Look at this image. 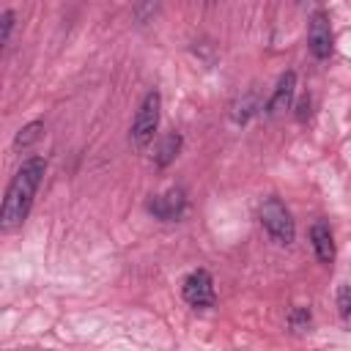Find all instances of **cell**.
Listing matches in <instances>:
<instances>
[{"mask_svg":"<svg viewBox=\"0 0 351 351\" xmlns=\"http://www.w3.org/2000/svg\"><path fill=\"white\" fill-rule=\"evenodd\" d=\"M178 151H181V134L170 132V134H165V137L159 140L156 154H154V162H156L159 167H165V165H170V162L178 156Z\"/></svg>","mask_w":351,"mask_h":351,"instance_id":"cell-9","label":"cell"},{"mask_svg":"<svg viewBox=\"0 0 351 351\" xmlns=\"http://www.w3.org/2000/svg\"><path fill=\"white\" fill-rule=\"evenodd\" d=\"M310 241H313V250H315L321 263H332L335 261V239H332V230H329L326 222H315L310 228Z\"/></svg>","mask_w":351,"mask_h":351,"instance_id":"cell-7","label":"cell"},{"mask_svg":"<svg viewBox=\"0 0 351 351\" xmlns=\"http://www.w3.org/2000/svg\"><path fill=\"white\" fill-rule=\"evenodd\" d=\"M261 225H263V230L269 233V239L277 241V244H291L293 236H296L291 211H288L277 197H269V200L261 206Z\"/></svg>","mask_w":351,"mask_h":351,"instance_id":"cell-2","label":"cell"},{"mask_svg":"<svg viewBox=\"0 0 351 351\" xmlns=\"http://www.w3.org/2000/svg\"><path fill=\"white\" fill-rule=\"evenodd\" d=\"M159 107H162V99L156 90L145 93L137 115H134V123H132V143L137 148H145L154 134H156V126H159Z\"/></svg>","mask_w":351,"mask_h":351,"instance_id":"cell-3","label":"cell"},{"mask_svg":"<svg viewBox=\"0 0 351 351\" xmlns=\"http://www.w3.org/2000/svg\"><path fill=\"white\" fill-rule=\"evenodd\" d=\"M181 293H184V299H186L192 307H211V304H214V282H211V274L203 271V269L192 271V274L184 280Z\"/></svg>","mask_w":351,"mask_h":351,"instance_id":"cell-4","label":"cell"},{"mask_svg":"<svg viewBox=\"0 0 351 351\" xmlns=\"http://www.w3.org/2000/svg\"><path fill=\"white\" fill-rule=\"evenodd\" d=\"M41 123H27L25 129H19V134H16V140H14V145L16 148H27V145H33L38 137H41Z\"/></svg>","mask_w":351,"mask_h":351,"instance_id":"cell-10","label":"cell"},{"mask_svg":"<svg viewBox=\"0 0 351 351\" xmlns=\"http://www.w3.org/2000/svg\"><path fill=\"white\" fill-rule=\"evenodd\" d=\"M293 90H296V74L293 71H285L277 80V88H274V96L266 104V112L269 115H280L282 110H288L291 107V99H293Z\"/></svg>","mask_w":351,"mask_h":351,"instance_id":"cell-6","label":"cell"},{"mask_svg":"<svg viewBox=\"0 0 351 351\" xmlns=\"http://www.w3.org/2000/svg\"><path fill=\"white\" fill-rule=\"evenodd\" d=\"M307 47L318 60H326L332 55V25L326 19L324 11L313 14L310 19V30H307Z\"/></svg>","mask_w":351,"mask_h":351,"instance_id":"cell-5","label":"cell"},{"mask_svg":"<svg viewBox=\"0 0 351 351\" xmlns=\"http://www.w3.org/2000/svg\"><path fill=\"white\" fill-rule=\"evenodd\" d=\"M337 307H340V315L346 324H351V285H343L337 291Z\"/></svg>","mask_w":351,"mask_h":351,"instance_id":"cell-11","label":"cell"},{"mask_svg":"<svg viewBox=\"0 0 351 351\" xmlns=\"http://www.w3.org/2000/svg\"><path fill=\"white\" fill-rule=\"evenodd\" d=\"M44 159L41 156H30L19 165V170L14 173L8 189H5V197H3V208H0V230L3 233H11L16 230L25 219H27V211L33 206V197H36V189L44 178Z\"/></svg>","mask_w":351,"mask_h":351,"instance_id":"cell-1","label":"cell"},{"mask_svg":"<svg viewBox=\"0 0 351 351\" xmlns=\"http://www.w3.org/2000/svg\"><path fill=\"white\" fill-rule=\"evenodd\" d=\"M291 324H293L296 329H299L302 324H310V313H307V310H293V313H291Z\"/></svg>","mask_w":351,"mask_h":351,"instance_id":"cell-13","label":"cell"},{"mask_svg":"<svg viewBox=\"0 0 351 351\" xmlns=\"http://www.w3.org/2000/svg\"><path fill=\"white\" fill-rule=\"evenodd\" d=\"M151 211H154L159 219H178L181 211H184V192H181V189H170L167 195H159V197L151 203Z\"/></svg>","mask_w":351,"mask_h":351,"instance_id":"cell-8","label":"cell"},{"mask_svg":"<svg viewBox=\"0 0 351 351\" xmlns=\"http://www.w3.org/2000/svg\"><path fill=\"white\" fill-rule=\"evenodd\" d=\"M0 22H3V30H0V44H8L11 27H14V14H11V11H3V14H0Z\"/></svg>","mask_w":351,"mask_h":351,"instance_id":"cell-12","label":"cell"}]
</instances>
